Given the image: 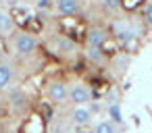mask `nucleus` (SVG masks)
I'll list each match as a JSON object with an SVG mask.
<instances>
[{
  "label": "nucleus",
  "mask_w": 152,
  "mask_h": 133,
  "mask_svg": "<svg viewBox=\"0 0 152 133\" xmlns=\"http://www.w3.org/2000/svg\"><path fill=\"white\" fill-rule=\"evenodd\" d=\"M9 46L17 58H31L40 50V40H38V36H34L29 31H21V29L17 31L15 29L9 36Z\"/></svg>",
  "instance_id": "nucleus-1"
},
{
  "label": "nucleus",
  "mask_w": 152,
  "mask_h": 133,
  "mask_svg": "<svg viewBox=\"0 0 152 133\" xmlns=\"http://www.w3.org/2000/svg\"><path fill=\"white\" fill-rule=\"evenodd\" d=\"M110 36L121 44V46H129L133 44L140 36H142V27L137 21L129 19V17H119V19H113L110 23Z\"/></svg>",
  "instance_id": "nucleus-2"
},
{
  "label": "nucleus",
  "mask_w": 152,
  "mask_h": 133,
  "mask_svg": "<svg viewBox=\"0 0 152 133\" xmlns=\"http://www.w3.org/2000/svg\"><path fill=\"white\" fill-rule=\"evenodd\" d=\"M44 92H46V98L52 104H65L69 100V85L63 79H50V81H46Z\"/></svg>",
  "instance_id": "nucleus-3"
},
{
  "label": "nucleus",
  "mask_w": 152,
  "mask_h": 133,
  "mask_svg": "<svg viewBox=\"0 0 152 133\" xmlns=\"http://www.w3.org/2000/svg\"><path fill=\"white\" fill-rule=\"evenodd\" d=\"M69 100H71L73 106H88V104L94 100V92H92V87H90L88 83L75 81V83H71V87H69Z\"/></svg>",
  "instance_id": "nucleus-4"
},
{
  "label": "nucleus",
  "mask_w": 152,
  "mask_h": 133,
  "mask_svg": "<svg viewBox=\"0 0 152 133\" xmlns=\"http://www.w3.org/2000/svg\"><path fill=\"white\" fill-rule=\"evenodd\" d=\"M110 40V31L102 25H90L86 29V46L88 48H98L102 50L106 46V42Z\"/></svg>",
  "instance_id": "nucleus-5"
},
{
  "label": "nucleus",
  "mask_w": 152,
  "mask_h": 133,
  "mask_svg": "<svg viewBox=\"0 0 152 133\" xmlns=\"http://www.w3.org/2000/svg\"><path fill=\"white\" fill-rule=\"evenodd\" d=\"M7 102H9V106H11V110H13L15 114H23V112L29 108V98H27V94L23 92V87H19V85H15V87L9 89Z\"/></svg>",
  "instance_id": "nucleus-6"
},
{
  "label": "nucleus",
  "mask_w": 152,
  "mask_h": 133,
  "mask_svg": "<svg viewBox=\"0 0 152 133\" xmlns=\"http://www.w3.org/2000/svg\"><path fill=\"white\" fill-rule=\"evenodd\" d=\"M71 123L75 127H90L94 123V112L90 106H73L71 110Z\"/></svg>",
  "instance_id": "nucleus-7"
},
{
  "label": "nucleus",
  "mask_w": 152,
  "mask_h": 133,
  "mask_svg": "<svg viewBox=\"0 0 152 133\" xmlns=\"http://www.w3.org/2000/svg\"><path fill=\"white\" fill-rule=\"evenodd\" d=\"M13 81H15V65L0 56V92L11 89Z\"/></svg>",
  "instance_id": "nucleus-8"
},
{
  "label": "nucleus",
  "mask_w": 152,
  "mask_h": 133,
  "mask_svg": "<svg viewBox=\"0 0 152 133\" xmlns=\"http://www.w3.org/2000/svg\"><path fill=\"white\" fill-rule=\"evenodd\" d=\"M54 11L61 17H75L81 13V2H77V0H58V2H54Z\"/></svg>",
  "instance_id": "nucleus-9"
},
{
  "label": "nucleus",
  "mask_w": 152,
  "mask_h": 133,
  "mask_svg": "<svg viewBox=\"0 0 152 133\" xmlns=\"http://www.w3.org/2000/svg\"><path fill=\"white\" fill-rule=\"evenodd\" d=\"M56 52L71 56V54L77 52V46H75L73 40H69V38H65V36H58V40H56Z\"/></svg>",
  "instance_id": "nucleus-10"
},
{
  "label": "nucleus",
  "mask_w": 152,
  "mask_h": 133,
  "mask_svg": "<svg viewBox=\"0 0 152 133\" xmlns=\"http://www.w3.org/2000/svg\"><path fill=\"white\" fill-rule=\"evenodd\" d=\"M83 56H86V60H88L90 65H102V63H104V58H106L104 50L88 48V46H86V50H83Z\"/></svg>",
  "instance_id": "nucleus-11"
},
{
  "label": "nucleus",
  "mask_w": 152,
  "mask_h": 133,
  "mask_svg": "<svg viewBox=\"0 0 152 133\" xmlns=\"http://www.w3.org/2000/svg\"><path fill=\"white\" fill-rule=\"evenodd\" d=\"M92 131L94 133H117V125L110 118H100L98 123L92 125Z\"/></svg>",
  "instance_id": "nucleus-12"
},
{
  "label": "nucleus",
  "mask_w": 152,
  "mask_h": 133,
  "mask_svg": "<svg viewBox=\"0 0 152 133\" xmlns=\"http://www.w3.org/2000/svg\"><path fill=\"white\" fill-rule=\"evenodd\" d=\"M15 31V19L9 15V11H4L2 19H0V36H11Z\"/></svg>",
  "instance_id": "nucleus-13"
},
{
  "label": "nucleus",
  "mask_w": 152,
  "mask_h": 133,
  "mask_svg": "<svg viewBox=\"0 0 152 133\" xmlns=\"http://www.w3.org/2000/svg\"><path fill=\"white\" fill-rule=\"evenodd\" d=\"M142 19L148 27H152V2H146L142 7Z\"/></svg>",
  "instance_id": "nucleus-14"
},
{
  "label": "nucleus",
  "mask_w": 152,
  "mask_h": 133,
  "mask_svg": "<svg viewBox=\"0 0 152 133\" xmlns=\"http://www.w3.org/2000/svg\"><path fill=\"white\" fill-rule=\"evenodd\" d=\"M119 9H121L119 0H104V2H102V11H106V13H115Z\"/></svg>",
  "instance_id": "nucleus-15"
},
{
  "label": "nucleus",
  "mask_w": 152,
  "mask_h": 133,
  "mask_svg": "<svg viewBox=\"0 0 152 133\" xmlns=\"http://www.w3.org/2000/svg\"><path fill=\"white\" fill-rule=\"evenodd\" d=\"M110 116H113V123H115V125L123 121V116H121V108H119V104H110Z\"/></svg>",
  "instance_id": "nucleus-16"
},
{
  "label": "nucleus",
  "mask_w": 152,
  "mask_h": 133,
  "mask_svg": "<svg viewBox=\"0 0 152 133\" xmlns=\"http://www.w3.org/2000/svg\"><path fill=\"white\" fill-rule=\"evenodd\" d=\"M52 4H48V0H42V2H38V9H50Z\"/></svg>",
  "instance_id": "nucleus-17"
},
{
  "label": "nucleus",
  "mask_w": 152,
  "mask_h": 133,
  "mask_svg": "<svg viewBox=\"0 0 152 133\" xmlns=\"http://www.w3.org/2000/svg\"><path fill=\"white\" fill-rule=\"evenodd\" d=\"M4 11H7L4 7H0V19H2V15H4Z\"/></svg>",
  "instance_id": "nucleus-18"
}]
</instances>
